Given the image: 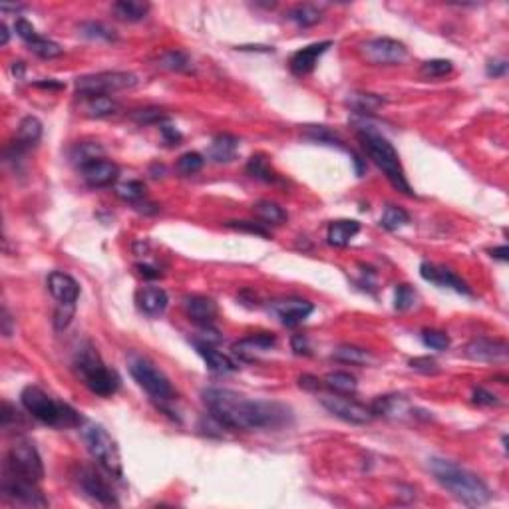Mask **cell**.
<instances>
[{
    "label": "cell",
    "instance_id": "cell-8",
    "mask_svg": "<svg viewBox=\"0 0 509 509\" xmlns=\"http://www.w3.org/2000/svg\"><path fill=\"white\" fill-rule=\"evenodd\" d=\"M130 372L134 376L135 382L146 390L153 400L172 402L175 398V390L169 378L163 374L160 368H155V364H151L146 358H134L130 362Z\"/></svg>",
    "mask_w": 509,
    "mask_h": 509
},
{
    "label": "cell",
    "instance_id": "cell-9",
    "mask_svg": "<svg viewBox=\"0 0 509 509\" xmlns=\"http://www.w3.org/2000/svg\"><path fill=\"white\" fill-rule=\"evenodd\" d=\"M4 469H8L16 476L34 483L42 482V478H44L40 454L36 452L34 443L28 442V440H20L10 448L6 462H4Z\"/></svg>",
    "mask_w": 509,
    "mask_h": 509
},
{
    "label": "cell",
    "instance_id": "cell-14",
    "mask_svg": "<svg viewBox=\"0 0 509 509\" xmlns=\"http://www.w3.org/2000/svg\"><path fill=\"white\" fill-rule=\"evenodd\" d=\"M509 347L506 340H494V338H473L466 344V356L469 360L487 362V364H497V362L508 360Z\"/></svg>",
    "mask_w": 509,
    "mask_h": 509
},
{
    "label": "cell",
    "instance_id": "cell-53",
    "mask_svg": "<svg viewBox=\"0 0 509 509\" xmlns=\"http://www.w3.org/2000/svg\"><path fill=\"white\" fill-rule=\"evenodd\" d=\"M508 72V60H492L487 64V76L492 78H501Z\"/></svg>",
    "mask_w": 509,
    "mask_h": 509
},
{
    "label": "cell",
    "instance_id": "cell-27",
    "mask_svg": "<svg viewBox=\"0 0 509 509\" xmlns=\"http://www.w3.org/2000/svg\"><path fill=\"white\" fill-rule=\"evenodd\" d=\"M253 215L263 225H282L287 221V211L282 209L279 203L268 202V199L254 203Z\"/></svg>",
    "mask_w": 509,
    "mask_h": 509
},
{
    "label": "cell",
    "instance_id": "cell-54",
    "mask_svg": "<svg viewBox=\"0 0 509 509\" xmlns=\"http://www.w3.org/2000/svg\"><path fill=\"white\" fill-rule=\"evenodd\" d=\"M135 268L139 271V275H142L144 279H158V277L161 275L158 268L151 267V265H146V263H139V265H137Z\"/></svg>",
    "mask_w": 509,
    "mask_h": 509
},
{
    "label": "cell",
    "instance_id": "cell-34",
    "mask_svg": "<svg viewBox=\"0 0 509 509\" xmlns=\"http://www.w3.org/2000/svg\"><path fill=\"white\" fill-rule=\"evenodd\" d=\"M102 155H104V148L100 144L82 142V144H78L76 148L72 149V160H74V163H78L80 167H84V165H88V163H92L96 160H102Z\"/></svg>",
    "mask_w": 509,
    "mask_h": 509
},
{
    "label": "cell",
    "instance_id": "cell-31",
    "mask_svg": "<svg viewBox=\"0 0 509 509\" xmlns=\"http://www.w3.org/2000/svg\"><path fill=\"white\" fill-rule=\"evenodd\" d=\"M333 358L342 364H354V366H362V364H368L372 360V354L368 350L358 349V347H350V344H344L340 349L335 350Z\"/></svg>",
    "mask_w": 509,
    "mask_h": 509
},
{
    "label": "cell",
    "instance_id": "cell-37",
    "mask_svg": "<svg viewBox=\"0 0 509 509\" xmlns=\"http://www.w3.org/2000/svg\"><path fill=\"white\" fill-rule=\"evenodd\" d=\"M28 48H30V52H34L36 56L44 58V60H52V58H58V56L64 54V48L60 44L48 40V38H44L40 34L32 42H28Z\"/></svg>",
    "mask_w": 509,
    "mask_h": 509
},
{
    "label": "cell",
    "instance_id": "cell-20",
    "mask_svg": "<svg viewBox=\"0 0 509 509\" xmlns=\"http://www.w3.org/2000/svg\"><path fill=\"white\" fill-rule=\"evenodd\" d=\"M42 137V121L34 116H26L24 120L18 123V130H16V139H14L13 149L14 158L26 149L34 148Z\"/></svg>",
    "mask_w": 509,
    "mask_h": 509
},
{
    "label": "cell",
    "instance_id": "cell-41",
    "mask_svg": "<svg viewBox=\"0 0 509 509\" xmlns=\"http://www.w3.org/2000/svg\"><path fill=\"white\" fill-rule=\"evenodd\" d=\"M452 62L450 60H428L420 68V74L428 80H438L452 72Z\"/></svg>",
    "mask_w": 509,
    "mask_h": 509
},
{
    "label": "cell",
    "instance_id": "cell-7",
    "mask_svg": "<svg viewBox=\"0 0 509 509\" xmlns=\"http://www.w3.org/2000/svg\"><path fill=\"white\" fill-rule=\"evenodd\" d=\"M137 76L132 72H98L78 78L76 92L84 98L109 96L121 90H132L137 86Z\"/></svg>",
    "mask_w": 509,
    "mask_h": 509
},
{
    "label": "cell",
    "instance_id": "cell-50",
    "mask_svg": "<svg viewBox=\"0 0 509 509\" xmlns=\"http://www.w3.org/2000/svg\"><path fill=\"white\" fill-rule=\"evenodd\" d=\"M160 132L163 135V139H165V144L167 146H179V142H181V134L177 132V128H174L172 123H167V121H163L160 126Z\"/></svg>",
    "mask_w": 509,
    "mask_h": 509
},
{
    "label": "cell",
    "instance_id": "cell-60",
    "mask_svg": "<svg viewBox=\"0 0 509 509\" xmlns=\"http://www.w3.org/2000/svg\"><path fill=\"white\" fill-rule=\"evenodd\" d=\"M13 72L16 74V78H22V74H24V64H22V62H14Z\"/></svg>",
    "mask_w": 509,
    "mask_h": 509
},
{
    "label": "cell",
    "instance_id": "cell-43",
    "mask_svg": "<svg viewBox=\"0 0 509 509\" xmlns=\"http://www.w3.org/2000/svg\"><path fill=\"white\" fill-rule=\"evenodd\" d=\"M416 303V291L410 284H398L396 287V298H394V307L396 310H408L414 307Z\"/></svg>",
    "mask_w": 509,
    "mask_h": 509
},
{
    "label": "cell",
    "instance_id": "cell-46",
    "mask_svg": "<svg viewBox=\"0 0 509 509\" xmlns=\"http://www.w3.org/2000/svg\"><path fill=\"white\" fill-rule=\"evenodd\" d=\"M408 364H410V368H412V370L420 372V374L434 376L440 372L438 362L434 360V358H430V356H416V358H412V360L408 362Z\"/></svg>",
    "mask_w": 509,
    "mask_h": 509
},
{
    "label": "cell",
    "instance_id": "cell-4",
    "mask_svg": "<svg viewBox=\"0 0 509 509\" xmlns=\"http://www.w3.org/2000/svg\"><path fill=\"white\" fill-rule=\"evenodd\" d=\"M20 400H22V406L26 408L28 414H32V418L40 420L46 426H54V428L80 426V414L72 406L56 402L52 396H48L38 386H26L20 394Z\"/></svg>",
    "mask_w": 509,
    "mask_h": 509
},
{
    "label": "cell",
    "instance_id": "cell-33",
    "mask_svg": "<svg viewBox=\"0 0 509 509\" xmlns=\"http://www.w3.org/2000/svg\"><path fill=\"white\" fill-rule=\"evenodd\" d=\"M287 16H289V20L296 22L298 26L308 28V26H314V24L321 20V10H319V8H314L312 4H298V6H295V8H291Z\"/></svg>",
    "mask_w": 509,
    "mask_h": 509
},
{
    "label": "cell",
    "instance_id": "cell-2",
    "mask_svg": "<svg viewBox=\"0 0 509 509\" xmlns=\"http://www.w3.org/2000/svg\"><path fill=\"white\" fill-rule=\"evenodd\" d=\"M428 468L432 476L436 478V482L446 487L462 503L478 508V506H483V503L489 501L492 492L482 478H478L469 469L457 466L456 462L442 459V457H432L428 462Z\"/></svg>",
    "mask_w": 509,
    "mask_h": 509
},
{
    "label": "cell",
    "instance_id": "cell-38",
    "mask_svg": "<svg viewBox=\"0 0 509 509\" xmlns=\"http://www.w3.org/2000/svg\"><path fill=\"white\" fill-rule=\"evenodd\" d=\"M410 223V215L408 211H404L402 207H396V205H388L382 213V219H380V225L388 231H398L404 225Z\"/></svg>",
    "mask_w": 509,
    "mask_h": 509
},
{
    "label": "cell",
    "instance_id": "cell-39",
    "mask_svg": "<svg viewBox=\"0 0 509 509\" xmlns=\"http://www.w3.org/2000/svg\"><path fill=\"white\" fill-rule=\"evenodd\" d=\"M82 36H86V38H90V40H104V42H112L116 40V34H114V30H109L106 24H102V22H82L80 26Z\"/></svg>",
    "mask_w": 509,
    "mask_h": 509
},
{
    "label": "cell",
    "instance_id": "cell-10",
    "mask_svg": "<svg viewBox=\"0 0 509 509\" xmlns=\"http://www.w3.org/2000/svg\"><path fill=\"white\" fill-rule=\"evenodd\" d=\"M362 58L374 66H394L402 64L408 56V50L402 42L392 38H370L360 44Z\"/></svg>",
    "mask_w": 509,
    "mask_h": 509
},
{
    "label": "cell",
    "instance_id": "cell-17",
    "mask_svg": "<svg viewBox=\"0 0 509 509\" xmlns=\"http://www.w3.org/2000/svg\"><path fill=\"white\" fill-rule=\"evenodd\" d=\"M331 46H333V42L324 40V42H317V44H310V46H305V48H301V50H296V52L291 56V60H289L291 72L296 74V76H307V74H310V72L314 70V66L319 64V58H321L322 54L326 52Z\"/></svg>",
    "mask_w": 509,
    "mask_h": 509
},
{
    "label": "cell",
    "instance_id": "cell-47",
    "mask_svg": "<svg viewBox=\"0 0 509 509\" xmlns=\"http://www.w3.org/2000/svg\"><path fill=\"white\" fill-rule=\"evenodd\" d=\"M137 123H163V121L167 120L165 118V114L161 112V109H158V107H146V109H137L135 112L134 116H132Z\"/></svg>",
    "mask_w": 509,
    "mask_h": 509
},
{
    "label": "cell",
    "instance_id": "cell-45",
    "mask_svg": "<svg viewBox=\"0 0 509 509\" xmlns=\"http://www.w3.org/2000/svg\"><path fill=\"white\" fill-rule=\"evenodd\" d=\"M307 135L312 142H319V144H328V146H342V142L336 137L333 132H328L324 126H310L307 130Z\"/></svg>",
    "mask_w": 509,
    "mask_h": 509
},
{
    "label": "cell",
    "instance_id": "cell-28",
    "mask_svg": "<svg viewBox=\"0 0 509 509\" xmlns=\"http://www.w3.org/2000/svg\"><path fill=\"white\" fill-rule=\"evenodd\" d=\"M149 13L148 2H137V0H120L114 4V14L126 20V22H139L144 20Z\"/></svg>",
    "mask_w": 509,
    "mask_h": 509
},
{
    "label": "cell",
    "instance_id": "cell-52",
    "mask_svg": "<svg viewBox=\"0 0 509 509\" xmlns=\"http://www.w3.org/2000/svg\"><path fill=\"white\" fill-rule=\"evenodd\" d=\"M291 347H293V350H295V354H305V356H308L310 354V342H308V338L307 335H295L293 338H291Z\"/></svg>",
    "mask_w": 509,
    "mask_h": 509
},
{
    "label": "cell",
    "instance_id": "cell-44",
    "mask_svg": "<svg viewBox=\"0 0 509 509\" xmlns=\"http://www.w3.org/2000/svg\"><path fill=\"white\" fill-rule=\"evenodd\" d=\"M422 342L434 350H446L450 347V336L442 331H424L422 333Z\"/></svg>",
    "mask_w": 509,
    "mask_h": 509
},
{
    "label": "cell",
    "instance_id": "cell-30",
    "mask_svg": "<svg viewBox=\"0 0 509 509\" xmlns=\"http://www.w3.org/2000/svg\"><path fill=\"white\" fill-rule=\"evenodd\" d=\"M247 174L254 179H259V181H265V183H277L279 181V175L273 169V165L268 163L265 155H253L247 161Z\"/></svg>",
    "mask_w": 509,
    "mask_h": 509
},
{
    "label": "cell",
    "instance_id": "cell-56",
    "mask_svg": "<svg viewBox=\"0 0 509 509\" xmlns=\"http://www.w3.org/2000/svg\"><path fill=\"white\" fill-rule=\"evenodd\" d=\"M489 254L494 257V259H499V261H508V254H509V249L508 245H501V247H496V249H492Z\"/></svg>",
    "mask_w": 509,
    "mask_h": 509
},
{
    "label": "cell",
    "instance_id": "cell-5",
    "mask_svg": "<svg viewBox=\"0 0 509 509\" xmlns=\"http://www.w3.org/2000/svg\"><path fill=\"white\" fill-rule=\"evenodd\" d=\"M74 366L80 372L84 384L88 386L90 392H94L98 396H112L120 388V376L114 370H109L102 356L98 354V350L92 344H82L76 358H74Z\"/></svg>",
    "mask_w": 509,
    "mask_h": 509
},
{
    "label": "cell",
    "instance_id": "cell-18",
    "mask_svg": "<svg viewBox=\"0 0 509 509\" xmlns=\"http://www.w3.org/2000/svg\"><path fill=\"white\" fill-rule=\"evenodd\" d=\"M80 172L88 185H92V188H107V185H112L118 179L120 167L114 161L96 160L80 167Z\"/></svg>",
    "mask_w": 509,
    "mask_h": 509
},
{
    "label": "cell",
    "instance_id": "cell-11",
    "mask_svg": "<svg viewBox=\"0 0 509 509\" xmlns=\"http://www.w3.org/2000/svg\"><path fill=\"white\" fill-rule=\"evenodd\" d=\"M2 494L4 497L13 499L22 506H32V508H46L48 501L42 497L40 489L34 482H28L24 478L16 476L8 469H2Z\"/></svg>",
    "mask_w": 509,
    "mask_h": 509
},
{
    "label": "cell",
    "instance_id": "cell-1",
    "mask_svg": "<svg viewBox=\"0 0 509 509\" xmlns=\"http://www.w3.org/2000/svg\"><path fill=\"white\" fill-rule=\"evenodd\" d=\"M203 402L209 416L227 430L281 428L291 422V410L279 402L253 400L225 388H207Z\"/></svg>",
    "mask_w": 509,
    "mask_h": 509
},
{
    "label": "cell",
    "instance_id": "cell-55",
    "mask_svg": "<svg viewBox=\"0 0 509 509\" xmlns=\"http://www.w3.org/2000/svg\"><path fill=\"white\" fill-rule=\"evenodd\" d=\"M298 382H301V386H303V388H307V390H319V388H321V384H319V378H314V376H308V374L301 376V380H298Z\"/></svg>",
    "mask_w": 509,
    "mask_h": 509
},
{
    "label": "cell",
    "instance_id": "cell-40",
    "mask_svg": "<svg viewBox=\"0 0 509 509\" xmlns=\"http://www.w3.org/2000/svg\"><path fill=\"white\" fill-rule=\"evenodd\" d=\"M116 195L123 199V202H130V203H139L144 199V195H146V185L142 183V181H126V183H120L118 188H116Z\"/></svg>",
    "mask_w": 509,
    "mask_h": 509
},
{
    "label": "cell",
    "instance_id": "cell-48",
    "mask_svg": "<svg viewBox=\"0 0 509 509\" xmlns=\"http://www.w3.org/2000/svg\"><path fill=\"white\" fill-rule=\"evenodd\" d=\"M227 227L237 229L243 233H251V235H259V237H268V231L263 223H254V221H229Z\"/></svg>",
    "mask_w": 509,
    "mask_h": 509
},
{
    "label": "cell",
    "instance_id": "cell-19",
    "mask_svg": "<svg viewBox=\"0 0 509 509\" xmlns=\"http://www.w3.org/2000/svg\"><path fill=\"white\" fill-rule=\"evenodd\" d=\"M48 291L60 305H74L80 296V284L66 273L54 271L48 277Z\"/></svg>",
    "mask_w": 509,
    "mask_h": 509
},
{
    "label": "cell",
    "instance_id": "cell-35",
    "mask_svg": "<svg viewBox=\"0 0 509 509\" xmlns=\"http://www.w3.org/2000/svg\"><path fill=\"white\" fill-rule=\"evenodd\" d=\"M349 104L356 114L368 116V114L376 112L378 107L384 104V98H380V96L376 94H352L349 98Z\"/></svg>",
    "mask_w": 509,
    "mask_h": 509
},
{
    "label": "cell",
    "instance_id": "cell-57",
    "mask_svg": "<svg viewBox=\"0 0 509 509\" xmlns=\"http://www.w3.org/2000/svg\"><path fill=\"white\" fill-rule=\"evenodd\" d=\"M34 86H36V88H44V90H62V88H64V84H60V82H54V80L36 82Z\"/></svg>",
    "mask_w": 509,
    "mask_h": 509
},
{
    "label": "cell",
    "instance_id": "cell-6",
    "mask_svg": "<svg viewBox=\"0 0 509 509\" xmlns=\"http://www.w3.org/2000/svg\"><path fill=\"white\" fill-rule=\"evenodd\" d=\"M84 442L88 446V452L92 454L96 462L106 469L109 476L121 478L123 468H121V456L114 438L106 432V428L92 424L84 428Z\"/></svg>",
    "mask_w": 509,
    "mask_h": 509
},
{
    "label": "cell",
    "instance_id": "cell-12",
    "mask_svg": "<svg viewBox=\"0 0 509 509\" xmlns=\"http://www.w3.org/2000/svg\"><path fill=\"white\" fill-rule=\"evenodd\" d=\"M321 402L331 414L344 420V422H350V424L364 426V424L372 422V418H374L370 406H364V404L356 402L352 398H344V396H338V394H335V396H322Z\"/></svg>",
    "mask_w": 509,
    "mask_h": 509
},
{
    "label": "cell",
    "instance_id": "cell-24",
    "mask_svg": "<svg viewBox=\"0 0 509 509\" xmlns=\"http://www.w3.org/2000/svg\"><path fill=\"white\" fill-rule=\"evenodd\" d=\"M277 338L268 333H259V335L249 336V338H243L241 342H237L233 350L237 356H241L243 360H253L257 352H265L275 347Z\"/></svg>",
    "mask_w": 509,
    "mask_h": 509
},
{
    "label": "cell",
    "instance_id": "cell-23",
    "mask_svg": "<svg viewBox=\"0 0 509 509\" xmlns=\"http://www.w3.org/2000/svg\"><path fill=\"white\" fill-rule=\"evenodd\" d=\"M135 301H137L139 310L144 314H148V317H160V314H163V310L167 308V303H169L167 293L163 289H160V287H146V289H142L137 293V296H135Z\"/></svg>",
    "mask_w": 509,
    "mask_h": 509
},
{
    "label": "cell",
    "instance_id": "cell-51",
    "mask_svg": "<svg viewBox=\"0 0 509 509\" xmlns=\"http://www.w3.org/2000/svg\"><path fill=\"white\" fill-rule=\"evenodd\" d=\"M473 402L480 404V406H497L499 400H497L496 394L487 392L485 388H476L473 390Z\"/></svg>",
    "mask_w": 509,
    "mask_h": 509
},
{
    "label": "cell",
    "instance_id": "cell-22",
    "mask_svg": "<svg viewBox=\"0 0 509 509\" xmlns=\"http://www.w3.org/2000/svg\"><path fill=\"white\" fill-rule=\"evenodd\" d=\"M193 344H195V349L199 352V356L205 360V364L209 366V370H213L217 374H229V372H235L237 370V364L231 360L227 354L215 350L209 342L195 338Z\"/></svg>",
    "mask_w": 509,
    "mask_h": 509
},
{
    "label": "cell",
    "instance_id": "cell-3",
    "mask_svg": "<svg viewBox=\"0 0 509 509\" xmlns=\"http://www.w3.org/2000/svg\"><path fill=\"white\" fill-rule=\"evenodd\" d=\"M358 139H360L362 148L366 151V155L374 161L376 165L384 172L386 179L398 191H402L404 195H414L412 185L408 183L406 174H404L400 158L396 153L394 146L382 134H378L374 128L370 126H360L358 130Z\"/></svg>",
    "mask_w": 509,
    "mask_h": 509
},
{
    "label": "cell",
    "instance_id": "cell-49",
    "mask_svg": "<svg viewBox=\"0 0 509 509\" xmlns=\"http://www.w3.org/2000/svg\"><path fill=\"white\" fill-rule=\"evenodd\" d=\"M14 30H16V34L22 38V40L26 42H32L36 36H38V32H36V28L32 26L28 20H24V18H18L16 20V24H14Z\"/></svg>",
    "mask_w": 509,
    "mask_h": 509
},
{
    "label": "cell",
    "instance_id": "cell-15",
    "mask_svg": "<svg viewBox=\"0 0 509 509\" xmlns=\"http://www.w3.org/2000/svg\"><path fill=\"white\" fill-rule=\"evenodd\" d=\"M420 275L424 281L432 282L436 287H442V289H452L456 293L462 295H471V289H469L466 281H462L454 271L446 267H438L434 263H422L420 265Z\"/></svg>",
    "mask_w": 509,
    "mask_h": 509
},
{
    "label": "cell",
    "instance_id": "cell-32",
    "mask_svg": "<svg viewBox=\"0 0 509 509\" xmlns=\"http://www.w3.org/2000/svg\"><path fill=\"white\" fill-rule=\"evenodd\" d=\"M324 386L335 390L336 394H354L356 392V378L349 372H331L324 376Z\"/></svg>",
    "mask_w": 509,
    "mask_h": 509
},
{
    "label": "cell",
    "instance_id": "cell-13",
    "mask_svg": "<svg viewBox=\"0 0 509 509\" xmlns=\"http://www.w3.org/2000/svg\"><path fill=\"white\" fill-rule=\"evenodd\" d=\"M78 483H80V487L84 489V494L92 497L100 506H106V508L118 506L116 494L112 492V487L107 485L106 480L94 468L84 466V468L78 469Z\"/></svg>",
    "mask_w": 509,
    "mask_h": 509
},
{
    "label": "cell",
    "instance_id": "cell-29",
    "mask_svg": "<svg viewBox=\"0 0 509 509\" xmlns=\"http://www.w3.org/2000/svg\"><path fill=\"white\" fill-rule=\"evenodd\" d=\"M120 112V106L116 100H112L109 96H96V98H88L86 102V114L90 118H109L116 116Z\"/></svg>",
    "mask_w": 509,
    "mask_h": 509
},
{
    "label": "cell",
    "instance_id": "cell-21",
    "mask_svg": "<svg viewBox=\"0 0 509 509\" xmlns=\"http://www.w3.org/2000/svg\"><path fill=\"white\" fill-rule=\"evenodd\" d=\"M185 310L189 319L202 326H211L217 317V305L213 298L202 295H193L185 298Z\"/></svg>",
    "mask_w": 509,
    "mask_h": 509
},
{
    "label": "cell",
    "instance_id": "cell-25",
    "mask_svg": "<svg viewBox=\"0 0 509 509\" xmlns=\"http://www.w3.org/2000/svg\"><path fill=\"white\" fill-rule=\"evenodd\" d=\"M237 149H239V139L231 134H221L215 137L209 146V160L215 163H229V161L235 160L237 155Z\"/></svg>",
    "mask_w": 509,
    "mask_h": 509
},
{
    "label": "cell",
    "instance_id": "cell-58",
    "mask_svg": "<svg viewBox=\"0 0 509 509\" xmlns=\"http://www.w3.org/2000/svg\"><path fill=\"white\" fill-rule=\"evenodd\" d=\"M10 314H8V310L6 308H2V324H4V336H10L13 335V328H10Z\"/></svg>",
    "mask_w": 509,
    "mask_h": 509
},
{
    "label": "cell",
    "instance_id": "cell-26",
    "mask_svg": "<svg viewBox=\"0 0 509 509\" xmlns=\"http://www.w3.org/2000/svg\"><path fill=\"white\" fill-rule=\"evenodd\" d=\"M360 231V223L354 221V219H340V221H335L328 225V233H326V239L331 245L335 247H347L354 235Z\"/></svg>",
    "mask_w": 509,
    "mask_h": 509
},
{
    "label": "cell",
    "instance_id": "cell-59",
    "mask_svg": "<svg viewBox=\"0 0 509 509\" xmlns=\"http://www.w3.org/2000/svg\"><path fill=\"white\" fill-rule=\"evenodd\" d=\"M0 36H2V38H0V44H2V46H6V44H8V28H6L4 22L0 24Z\"/></svg>",
    "mask_w": 509,
    "mask_h": 509
},
{
    "label": "cell",
    "instance_id": "cell-36",
    "mask_svg": "<svg viewBox=\"0 0 509 509\" xmlns=\"http://www.w3.org/2000/svg\"><path fill=\"white\" fill-rule=\"evenodd\" d=\"M160 66L172 72H189L191 70V58L181 50H167L160 56Z\"/></svg>",
    "mask_w": 509,
    "mask_h": 509
},
{
    "label": "cell",
    "instance_id": "cell-16",
    "mask_svg": "<svg viewBox=\"0 0 509 509\" xmlns=\"http://www.w3.org/2000/svg\"><path fill=\"white\" fill-rule=\"evenodd\" d=\"M271 310L281 319L284 326H296L312 314V303L303 301V298H284V301H275L271 305Z\"/></svg>",
    "mask_w": 509,
    "mask_h": 509
},
{
    "label": "cell",
    "instance_id": "cell-42",
    "mask_svg": "<svg viewBox=\"0 0 509 509\" xmlns=\"http://www.w3.org/2000/svg\"><path fill=\"white\" fill-rule=\"evenodd\" d=\"M203 160L202 153H197V151H188V153H183L179 160H177V172L181 175H193L197 174V172H202Z\"/></svg>",
    "mask_w": 509,
    "mask_h": 509
}]
</instances>
